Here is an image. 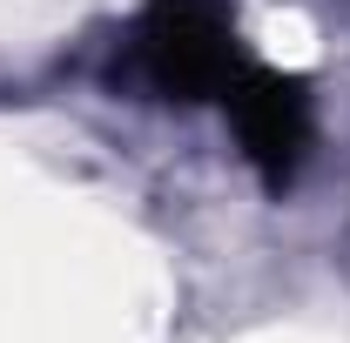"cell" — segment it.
I'll use <instances>...</instances> for the list:
<instances>
[{"instance_id":"1","label":"cell","mask_w":350,"mask_h":343,"mask_svg":"<svg viewBox=\"0 0 350 343\" xmlns=\"http://www.w3.org/2000/svg\"><path fill=\"white\" fill-rule=\"evenodd\" d=\"M236 20L222 0H148L129 41V74L162 101H222L243 74Z\"/></svg>"},{"instance_id":"2","label":"cell","mask_w":350,"mask_h":343,"mask_svg":"<svg viewBox=\"0 0 350 343\" xmlns=\"http://www.w3.org/2000/svg\"><path fill=\"white\" fill-rule=\"evenodd\" d=\"M229 122L243 135V155L256 162V175L269 189H283L290 175L304 169L310 148V81L297 74H269V68H243L236 87L222 94Z\"/></svg>"}]
</instances>
